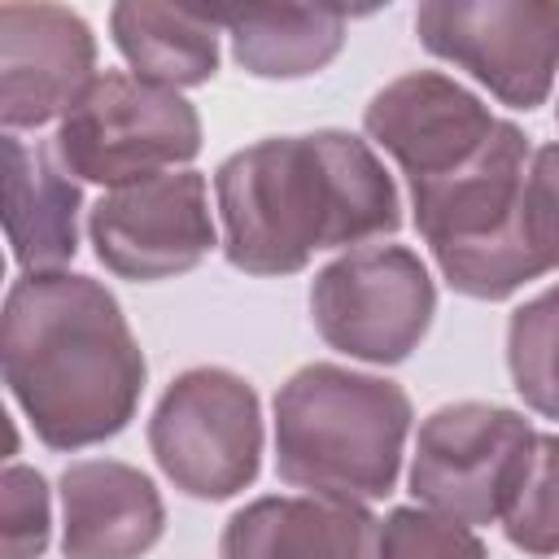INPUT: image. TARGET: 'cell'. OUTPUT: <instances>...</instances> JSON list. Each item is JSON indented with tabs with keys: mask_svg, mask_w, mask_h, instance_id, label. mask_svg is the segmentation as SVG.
Masks as SVG:
<instances>
[{
	"mask_svg": "<svg viewBox=\"0 0 559 559\" xmlns=\"http://www.w3.org/2000/svg\"><path fill=\"white\" fill-rule=\"evenodd\" d=\"M502 533L524 555H559V432H537L528 472L502 515Z\"/></svg>",
	"mask_w": 559,
	"mask_h": 559,
	"instance_id": "19",
	"label": "cell"
},
{
	"mask_svg": "<svg viewBox=\"0 0 559 559\" xmlns=\"http://www.w3.org/2000/svg\"><path fill=\"white\" fill-rule=\"evenodd\" d=\"M162 476L201 502L236 498L262 467V402L227 367H192L166 384L148 419Z\"/></svg>",
	"mask_w": 559,
	"mask_h": 559,
	"instance_id": "6",
	"label": "cell"
},
{
	"mask_svg": "<svg viewBox=\"0 0 559 559\" xmlns=\"http://www.w3.org/2000/svg\"><path fill=\"white\" fill-rule=\"evenodd\" d=\"M231 39V57L253 79H306L319 74L345 48L341 9H301V4H245V9H205Z\"/></svg>",
	"mask_w": 559,
	"mask_h": 559,
	"instance_id": "16",
	"label": "cell"
},
{
	"mask_svg": "<svg viewBox=\"0 0 559 559\" xmlns=\"http://www.w3.org/2000/svg\"><path fill=\"white\" fill-rule=\"evenodd\" d=\"M166 507L157 485L118 459H79L61 472V555L140 559L162 542Z\"/></svg>",
	"mask_w": 559,
	"mask_h": 559,
	"instance_id": "13",
	"label": "cell"
},
{
	"mask_svg": "<svg viewBox=\"0 0 559 559\" xmlns=\"http://www.w3.org/2000/svg\"><path fill=\"white\" fill-rule=\"evenodd\" d=\"M537 432L533 424L493 402H450L437 406L415 432L411 493L419 507L450 515L467 528L502 524Z\"/></svg>",
	"mask_w": 559,
	"mask_h": 559,
	"instance_id": "7",
	"label": "cell"
},
{
	"mask_svg": "<svg viewBox=\"0 0 559 559\" xmlns=\"http://www.w3.org/2000/svg\"><path fill=\"white\" fill-rule=\"evenodd\" d=\"M376 559H489L485 542L428 507H393L380 520V546Z\"/></svg>",
	"mask_w": 559,
	"mask_h": 559,
	"instance_id": "20",
	"label": "cell"
},
{
	"mask_svg": "<svg viewBox=\"0 0 559 559\" xmlns=\"http://www.w3.org/2000/svg\"><path fill=\"white\" fill-rule=\"evenodd\" d=\"M79 179L57 148L4 135V236L26 275L61 271L79 253Z\"/></svg>",
	"mask_w": 559,
	"mask_h": 559,
	"instance_id": "15",
	"label": "cell"
},
{
	"mask_svg": "<svg viewBox=\"0 0 559 559\" xmlns=\"http://www.w3.org/2000/svg\"><path fill=\"white\" fill-rule=\"evenodd\" d=\"M502 127L507 118H493L476 92L441 70H411L362 109V131L397 162L411 192L480 162Z\"/></svg>",
	"mask_w": 559,
	"mask_h": 559,
	"instance_id": "11",
	"label": "cell"
},
{
	"mask_svg": "<svg viewBox=\"0 0 559 559\" xmlns=\"http://www.w3.org/2000/svg\"><path fill=\"white\" fill-rule=\"evenodd\" d=\"M52 148L74 179L127 188L188 166L201 153V114L170 87L105 70L61 118Z\"/></svg>",
	"mask_w": 559,
	"mask_h": 559,
	"instance_id": "5",
	"label": "cell"
},
{
	"mask_svg": "<svg viewBox=\"0 0 559 559\" xmlns=\"http://www.w3.org/2000/svg\"><path fill=\"white\" fill-rule=\"evenodd\" d=\"M0 507H4V559H39L48 550V528H52L48 480L26 463H9L0 485Z\"/></svg>",
	"mask_w": 559,
	"mask_h": 559,
	"instance_id": "21",
	"label": "cell"
},
{
	"mask_svg": "<svg viewBox=\"0 0 559 559\" xmlns=\"http://www.w3.org/2000/svg\"><path fill=\"white\" fill-rule=\"evenodd\" d=\"M437 314V284L406 245H362L310 284L314 332L349 358L393 367L419 349Z\"/></svg>",
	"mask_w": 559,
	"mask_h": 559,
	"instance_id": "8",
	"label": "cell"
},
{
	"mask_svg": "<svg viewBox=\"0 0 559 559\" xmlns=\"http://www.w3.org/2000/svg\"><path fill=\"white\" fill-rule=\"evenodd\" d=\"M96 35L61 4H0L4 135L66 118L96 83Z\"/></svg>",
	"mask_w": 559,
	"mask_h": 559,
	"instance_id": "12",
	"label": "cell"
},
{
	"mask_svg": "<svg viewBox=\"0 0 559 559\" xmlns=\"http://www.w3.org/2000/svg\"><path fill=\"white\" fill-rule=\"evenodd\" d=\"M380 520L362 502L271 493L240 507L218 537V559H376Z\"/></svg>",
	"mask_w": 559,
	"mask_h": 559,
	"instance_id": "14",
	"label": "cell"
},
{
	"mask_svg": "<svg viewBox=\"0 0 559 559\" xmlns=\"http://www.w3.org/2000/svg\"><path fill=\"white\" fill-rule=\"evenodd\" d=\"M555 118H559V105H555Z\"/></svg>",
	"mask_w": 559,
	"mask_h": 559,
	"instance_id": "23",
	"label": "cell"
},
{
	"mask_svg": "<svg viewBox=\"0 0 559 559\" xmlns=\"http://www.w3.org/2000/svg\"><path fill=\"white\" fill-rule=\"evenodd\" d=\"M109 35L144 83L179 92L218 74V22L205 9L127 0L109 9Z\"/></svg>",
	"mask_w": 559,
	"mask_h": 559,
	"instance_id": "17",
	"label": "cell"
},
{
	"mask_svg": "<svg viewBox=\"0 0 559 559\" xmlns=\"http://www.w3.org/2000/svg\"><path fill=\"white\" fill-rule=\"evenodd\" d=\"M223 253L245 275H297L319 249L367 245L402 227V197L367 140L349 131L266 135L214 170Z\"/></svg>",
	"mask_w": 559,
	"mask_h": 559,
	"instance_id": "1",
	"label": "cell"
},
{
	"mask_svg": "<svg viewBox=\"0 0 559 559\" xmlns=\"http://www.w3.org/2000/svg\"><path fill=\"white\" fill-rule=\"evenodd\" d=\"M0 362L26 424L61 454L118 437L148 376L118 297L74 271L13 280L0 314Z\"/></svg>",
	"mask_w": 559,
	"mask_h": 559,
	"instance_id": "2",
	"label": "cell"
},
{
	"mask_svg": "<svg viewBox=\"0 0 559 559\" xmlns=\"http://www.w3.org/2000/svg\"><path fill=\"white\" fill-rule=\"evenodd\" d=\"M87 236L109 275L131 284L175 280L218 245L210 183L201 170H166L109 188L87 214Z\"/></svg>",
	"mask_w": 559,
	"mask_h": 559,
	"instance_id": "10",
	"label": "cell"
},
{
	"mask_svg": "<svg viewBox=\"0 0 559 559\" xmlns=\"http://www.w3.org/2000/svg\"><path fill=\"white\" fill-rule=\"evenodd\" d=\"M411 397L384 376L310 362L275 393V476L314 498H389L411 437Z\"/></svg>",
	"mask_w": 559,
	"mask_h": 559,
	"instance_id": "3",
	"label": "cell"
},
{
	"mask_svg": "<svg viewBox=\"0 0 559 559\" xmlns=\"http://www.w3.org/2000/svg\"><path fill=\"white\" fill-rule=\"evenodd\" d=\"M524 157L528 140L507 122L480 162L411 192L415 227L432 249L441 280L463 297L502 301L550 271L528 231Z\"/></svg>",
	"mask_w": 559,
	"mask_h": 559,
	"instance_id": "4",
	"label": "cell"
},
{
	"mask_svg": "<svg viewBox=\"0 0 559 559\" xmlns=\"http://www.w3.org/2000/svg\"><path fill=\"white\" fill-rule=\"evenodd\" d=\"M507 367L524 406L559 424V288H546L511 310Z\"/></svg>",
	"mask_w": 559,
	"mask_h": 559,
	"instance_id": "18",
	"label": "cell"
},
{
	"mask_svg": "<svg viewBox=\"0 0 559 559\" xmlns=\"http://www.w3.org/2000/svg\"><path fill=\"white\" fill-rule=\"evenodd\" d=\"M524 210L537 253L550 271H559V144H542L533 153L528 179H524Z\"/></svg>",
	"mask_w": 559,
	"mask_h": 559,
	"instance_id": "22",
	"label": "cell"
},
{
	"mask_svg": "<svg viewBox=\"0 0 559 559\" xmlns=\"http://www.w3.org/2000/svg\"><path fill=\"white\" fill-rule=\"evenodd\" d=\"M415 35L511 109L546 105L559 74V4L550 0H428L415 9Z\"/></svg>",
	"mask_w": 559,
	"mask_h": 559,
	"instance_id": "9",
	"label": "cell"
}]
</instances>
